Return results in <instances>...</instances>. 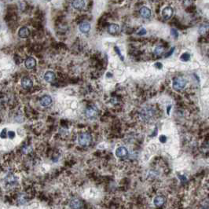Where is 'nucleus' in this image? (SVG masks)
<instances>
[{
  "instance_id": "f257e3e1",
  "label": "nucleus",
  "mask_w": 209,
  "mask_h": 209,
  "mask_svg": "<svg viewBox=\"0 0 209 209\" xmlns=\"http://www.w3.org/2000/svg\"><path fill=\"white\" fill-rule=\"evenodd\" d=\"M92 137L88 133H83L78 137V142L81 146H87L91 143Z\"/></svg>"
},
{
  "instance_id": "f03ea898",
  "label": "nucleus",
  "mask_w": 209,
  "mask_h": 209,
  "mask_svg": "<svg viewBox=\"0 0 209 209\" xmlns=\"http://www.w3.org/2000/svg\"><path fill=\"white\" fill-rule=\"evenodd\" d=\"M186 85V80L184 78L182 77H178V78L174 79L173 83H172V87L175 91H181L183 90Z\"/></svg>"
},
{
  "instance_id": "7ed1b4c3",
  "label": "nucleus",
  "mask_w": 209,
  "mask_h": 209,
  "mask_svg": "<svg viewBox=\"0 0 209 209\" xmlns=\"http://www.w3.org/2000/svg\"><path fill=\"white\" fill-rule=\"evenodd\" d=\"M154 116V110L150 107L143 108V110L142 112V117L143 118L144 120H149Z\"/></svg>"
},
{
  "instance_id": "20e7f679",
  "label": "nucleus",
  "mask_w": 209,
  "mask_h": 209,
  "mask_svg": "<svg viewBox=\"0 0 209 209\" xmlns=\"http://www.w3.org/2000/svg\"><path fill=\"white\" fill-rule=\"evenodd\" d=\"M98 108H96L95 106L91 105V106H88L87 108L85 111V114L88 118H94L98 115Z\"/></svg>"
},
{
  "instance_id": "39448f33",
  "label": "nucleus",
  "mask_w": 209,
  "mask_h": 209,
  "mask_svg": "<svg viewBox=\"0 0 209 209\" xmlns=\"http://www.w3.org/2000/svg\"><path fill=\"white\" fill-rule=\"evenodd\" d=\"M86 6L85 0H73L72 3V7L75 10H83Z\"/></svg>"
},
{
  "instance_id": "423d86ee",
  "label": "nucleus",
  "mask_w": 209,
  "mask_h": 209,
  "mask_svg": "<svg viewBox=\"0 0 209 209\" xmlns=\"http://www.w3.org/2000/svg\"><path fill=\"white\" fill-rule=\"evenodd\" d=\"M116 155L119 158L126 157L128 155V149L126 147H124V146H120V147L117 148L116 150Z\"/></svg>"
},
{
  "instance_id": "0eeeda50",
  "label": "nucleus",
  "mask_w": 209,
  "mask_h": 209,
  "mask_svg": "<svg viewBox=\"0 0 209 209\" xmlns=\"http://www.w3.org/2000/svg\"><path fill=\"white\" fill-rule=\"evenodd\" d=\"M173 9L170 7H165L163 10H162V17L164 19L168 20L170 19L171 17L173 15Z\"/></svg>"
},
{
  "instance_id": "6e6552de",
  "label": "nucleus",
  "mask_w": 209,
  "mask_h": 209,
  "mask_svg": "<svg viewBox=\"0 0 209 209\" xmlns=\"http://www.w3.org/2000/svg\"><path fill=\"white\" fill-rule=\"evenodd\" d=\"M39 103L43 107H46V106H48V105H50L52 103V98L49 95H44V96H43L42 98H40Z\"/></svg>"
},
{
  "instance_id": "1a4fd4ad",
  "label": "nucleus",
  "mask_w": 209,
  "mask_h": 209,
  "mask_svg": "<svg viewBox=\"0 0 209 209\" xmlns=\"http://www.w3.org/2000/svg\"><path fill=\"white\" fill-rule=\"evenodd\" d=\"M69 206L72 208H81L83 207L82 201L78 198H73V199L71 200Z\"/></svg>"
},
{
  "instance_id": "9d476101",
  "label": "nucleus",
  "mask_w": 209,
  "mask_h": 209,
  "mask_svg": "<svg viewBox=\"0 0 209 209\" xmlns=\"http://www.w3.org/2000/svg\"><path fill=\"white\" fill-rule=\"evenodd\" d=\"M25 67L28 69H34L36 65V59L32 58V57H29L25 60Z\"/></svg>"
},
{
  "instance_id": "9b49d317",
  "label": "nucleus",
  "mask_w": 209,
  "mask_h": 209,
  "mask_svg": "<svg viewBox=\"0 0 209 209\" xmlns=\"http://www.w3.org/2000/svg\"><path fill=\"white\" fill-rule=\"evenodd\" d=\"M21 86L25 90H29L32 87L33 82L32 80L29 78H24L21 80Z\"/></svg>"
},
{
  "instance_id": "f8f14e48",
  "label": "nucleus",
  "mask_w": 209,
  "mask_h": 209,
  "mask_svg": "<svg viewBox=\"0 0 209 209\" xmlns=\"http://www.w3.org/2000/svg\"><path fill=\"white\" fill-rule=\"evenodd\" d=\"M139 13L142 17L146 18V19H148L151 17V10L146 7H142L139 10Z\"/></svg>"
},
{
  "instance_id": "ddd939ff",
  "label": "nucleus",
  "mask_w": 209,
  "mask_h": 209,
  "mask_svg": "<svg viewBox=\"0 0 209 209\" xmlns=\"http://www.w3.org/2000/svg\"><path fill=\"white\" fill-rule=\"evenodd\" d=\"M30 35V31L27 27H22L18 31V36L21 39H25L28 38Z\"/></svg>"
},
{
  "instance_id": "4468645a",
  "label": "nucleus",
  "mask_w": 209,
  "mask_h": 209,
  "mask_svg": "<svg viewBox=\"0 0 209 209\" xmlns=\"http://www.w3.org/2000/svg\"><path fill=\"white\" fill-rule=\"evenodd\" d=\"M79 29L82 33H84V34L88 33L91 30V24H90V23L86 22V21L85 22H82L79 26Z\"/></svg>"
},
{
  "instance_id": "2eb2a0df",
  "label": "nucleus",
  "mask_w": 209,
  "mask_h": 209,
  "mask_svg": "<svg viewBox=\"0 0 209 209\" xmlns=\"http://www.w3.org/2000/svg\"><path fill=\"white\" fill-rule=\"evenodd\" d=\"M166 199L163 196H157L153 200V204L157 207H161L164 204Z\"/></svg>"
},
{
  "instance_id": "dca6fc26",
  "label": "nucleus",
  "mask_w": 209,
  "mask_h": 209,
  "mask_svg": "<svg viewBox=\"0 0 209 209\" xmlns=\"http://www.w3.org/2000/svg\"><path fill=\"white\" fill-rule=\"evenodd\" d=\"M5 182L9 185H13L17 182V177L13 174H8L7 176L5 177Z\"/></svg>"
},
{
  "instance_id": "f3484780",
  "label": "nucleus",
  "mask_w": 209,
  "mask_h": 209,
  "mask_svg": "<svg viewBox=\"0 0 209 209\" xmlns=\"http://www.w3.org/2000/svg\"><path fill=\"white\" fill-rule=\"evenodd\" d=\"M108 32L110 34H116L120 32V26L116 24H111L108 27Z\"/></svg>"
},
{
  "instance_id": "a211bd4d",
  "label": "nucleus",
  "mask_w": 209,
  "mask_h": 209,
  "mask_svg": "<svg viewBox=\"0 0 209 209\" xmlns=\"http://www.w3.org/2000/svg\"><path fill=\"white\" fill-rule=\"evenodd\" d=\"M54 79H55V74L53 72H51V71L46 72L45 73V75H44V79L47 83H51V82L54 80Z\"/></svg>"
},
{
  "instance_id": "6ab92c4d",
  "label": "nucleus",
  "mask_w": 209,
  "mask_h": 209,
  "mask_svg": "<svg viewBox=\"0 0 209 209\" xmlns=\"http://www.w3.org/2000/svg\"><path fill=\"white\" fill-rule=\"evenodd\" d=\"M27 201H28V199H27L26 195L20 194L18 198H17V203H19L20 204H24Z\"/></svg>"
},
{
  "instance_id": "aec40b11",
  "label": "nucleus",
  "mask_w": 209,
  "mask_h": 209,
  "mask_svg": "<svg viewBox=\"0 0 209 209\" xmlns=\"http://www.w3.org/2000/svg\"><path fill=\"white\" fill-rule=\"evenodd\" d=\"M163 51H164V48H163V46H158L154 50V54L156 56H160L163 54Z\"/></svg>"
},
{
  "instance_id": "412c9836",
  "label": "nucleus",
  "mask_w": 209,
  "mask_h": 209,
  "mask_svg": "<svg viewBox=\"0 0 209 209\" xmlns=\"http://www.w3.org/2000/svg\"><path fill=\"white\" fill-rule=\"evenodd\" d=\"M190 58V55L188 54V53H184L183 54L181 57H180V59H181V61H183V62H187V61H189Z\"/></svg>"
},
{
  "instance_id": "4be33fe9",
  "label": "nucleus",
  "mask_w": 209,
  "mask_h": 209,
  "mask_svg": "<svg viewBox=\"0 0 209 209\" xmlns=\"http://www.w3.org/2000/svg\"><path fill=\"white\" fill-rule=\"evenodd\" d=\"M209 26L208 25H207V24H204L202 26L200 27L199 28V33L200 34H204V33H205L207 32V30L208 29Z\"/></svg>"
},
{
  "instance_id": "5701e85b",
  "label": "nucleus",
  "mask_w": 209,
  "mask_h": 209,
  "mask_svg": "<svg viewBox=\"0 0 209 209\" xmlns=\"http://www.w3.org/2000/svg\"><path fill=\"white\" fill-rule=\"evenodd\" d=\"M171 36H173L174 38H175V39H177L178 36H179V33L177 32V30L175 29V28H171Z\"/></svg>"
},
{
  "instance_id": "b1692460",
  "label": "nucleus",
  "mask_w": 209,
  "mask_h": 209,
  "mask_svg": "<svg viewBox=\"0 0 209 209\" xmlns=\"http://www.w3.org/2000/svg\"><path fill=\"white\" fill-rule=\"evenodd\" d=\"M137 34L138 36H143V35H146V30L145 29V28H141V29L138 32Z\"/></svg>"
},
{
  "instance_id": "393cba45",
  "label": "nucleus",
  "mask_w": 209,
  "mask_h": 209,
  "mask_svg": "<svg viewBox=\"0 0 209 209\" xmlns=\"http://www.w3.org/2000/svg\"><path fill=\"white\" fill-rule=\"evenodd\" d=\"M115 50L116 51V53H117L118 55L120 57L121 60H122V61H124V57L122 56V54H121V53H120V49L118 48L117 46H115Z\"/></svg>"
},
{
  "instance_id": "a878e982",
  "label": "nucleus",
  "mask_w": 209,
  "mask_h": 209,
  "mask_svg": "<svg viewBox=\"0 0 209 209\" xmlns=\"http://www.w3.org/2000/svg\"><path fill=\"white\" fill-rule=\"evenodd\" d=\"M1 138H7V128L3 129L1 132Z\"/></svg>"
},
{
  "instance_id": "bb28decb",
  "label": "nucleus",
  "mask_w": 209,
  "mask_h": 209,
  "mask_svg": "<svg viewBox=\"0 0 209 209\" xmlns=\"http://www.w3.org/2000/svg\"><path fill=\"white\" fill-rule=\"evenodd\" d=\"M7 134H8V137L10 138V139H12V138L15 137V132L14 131H9L7 133Z\"/></svg>"
},
{
  "instance_id": "cd10ccee",
  "label": "nucleus",
  "mask_w": 209,
  "mask_h": 209,
  "mask_svg": "<svg viewBox=\"0 0 209 209\" xmlns=\"http://www.w3.org/2000/svg\"><path fill=\"white\" fill-rule=\"evenodd\" d=\"M159 139H160V142H162V143H164V142H166L167 137L165 136V135H160V138H159Z\"/></svg>"
},
{
  "instance_id": "c85d7f7f",
  "label": "nucleus",
  "mask_w": 209,
  "mask_h": 209,
  "mask_svg": "<svg viewBox=\"0 0 209 209\" xmlns=\"http://www.w3.org/2000/svg\"><path fill=\"white\" fill-rule=\"evenodd\" d=\"M174 50H175V47H173V48H171V50L170 51H169V52L167 53V54H165V56H164V57H165V58H168L169 56H171V54H172V53L174 52Z\"/></svg>"
},
{
  "instance_id": "c756f323",
  "label": "nucleus",
  "mask_w": 209,
  "mask_h": 209,
  "mask_svg": "<svg viewBox=\"0 0 209 209\" xmlns=\"http://www.w3.org/2000/svg\"><path fill=\"white\" fill-rule=\"evenodd\" d=\"M31 150H32V148L27 147V146H25V147L24 148V152L25 153H28V152H30Z\"/></svg>"
},
{
  "instance_id": "7c9ffc66",
  "label": "nucleus",
  "mask_w": 209,
  "mask_h": 209,
  "mask_svg": "<svg viewBox=\"0 0 209 209\" xmlns=\"http://www.w3.org/2000/svg\"><path fill=\"white\" fill-rule=\"evenodd\" d=\"M155 66H156L157 68H158V69H161V68L163 67L162 64L160 63V62H157V63H156V64H155Z\"/></svg>"
},
{
  "instance_id": "2f4dec72",
  "label": "nucleus",
  "mask_w": 209,
  "mask_h": 209,
  "mask_svg": "<svg viewBox=\"0 0 209 209\" xmlns=\"http://www.w3.org/2000/svg\"><path fill=\"white\" fill-rule=\"evenodd\" d=\"M48 1H50V0H48Z\"/></svg>"
}]
</instances>
